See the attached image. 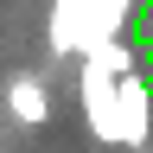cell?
Returning a JSON list of instances; mask_svg holds the SVG:
<instances>
[{
    "mask_svg": "<svg viewBox=\"0 0 153 153\" xmlns=\"http://www.w3.org/2000/svg\"><path fill=\"white\" fill-rule=\"evenodd\" d=\"M83 121L102 147H121V76H108L96 57H83Z\"/></svg>",
    "mask_w": 153,
    "mask_h": 153,
    "instance_id": "1",
    "label": "cell"
},
{
    "mask_svg": "<svg viewBox=\"0 0 153 153\" xmlns=\"http://www.w3.org/2000/svg\"><path fill=\"white\" fill-rule=\"evenodd\" d=\"M147 140H153V89L134 70V76H121V153H140Z\"/></svg>",
    "mask_w": 153,
    "mask_h": 153,
    "instance_id": "2",
    "label": "cell"
},
{
    "mask_svg": "<svg viewBox=\"0 0 153 153\" xmlns=\"http://www.w3.org/2000/svg\"><path fill=\"white\" fill-rule=\"evenodd\" d=\"M7 115L19 128H45L51 121V96H45V83H38L32 70H19L13 83H7Z\"/></svg>",
    "mask_w": 153,
    "mask_h": 153,
    "instance_id": "3",
    "label": "cell"
},
{
    "mask_svg": "<svg viewBox=\"0 0 153 153\" xmlns=\"http://www.w3.org/2000/svg\"><path fill=\"white\" fill-rule=\"evenodd\" d=\"M83 57H96L108 76H134V51L121 45V38H102V45H96V51H83Z\"/></svg>",
    "mask_w": 153,
    "mask_h": 153,
    "instance_id": "4",
    "label": "cell"
}]
</instances>
